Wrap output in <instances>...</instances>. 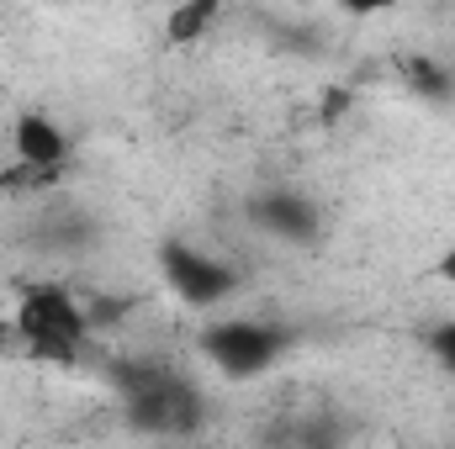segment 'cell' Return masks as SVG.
I'll list each match as a JSON object with an SVG mask.
<instances>
[{"instance_id":"obj_10","label":"cell","mask_w":455,"mask_h":449,"mask_svg":"<svg viewBox=\"0 0 455 449\" xmlns=\"http://www.w3.org/2000/svg\"><path fill=\"white\" fill-rule=\"evenodd\" d=\"M445 275H455V254H451V259H445Z\"/></svg>"},{"instance_id":"obj_2","label":"cell","mask_w":455,"mask_h":449,"mask_svg":"<svg viewBox=\"0 0 455 449\" xmlns=\"http://www.w3.org/2000/svg\"><path fill=\"white\" fill-rule=\"evenodd\" d=\"M202 359L228 375V381H254L270 365H281V354L291 349V334L281 323H259V318H228V323H207L196 338Z\"/></svg>"},{"instance_id":"obj_7","label":"cell","mask_w":455,"mask_h":449,"mask_svg":"<svg viewBox=\"0 0 455 449\" xmlns=\"http://www.w3.org/2000/svg\"><path fill=\"white\" fill-rule=\"evenodd\" d=\"M218 11H223V0H180L175 11H170V43H196L212 21H218Z\"/></svg>"},{"instance_id":"obj_8","label":"cell","mask_w":455,"mask_h":449,"mask_svg":"<svg viewBox=\"0 0 455 449\" xmlns=\"http://www.w3.org/2000/svg\"><path fill=\"white\" fill-rule=\"evenodd\" d=\"M429 354L440 359V370L455 381V318H451V323H440V328L429 334Z\"/></svg>"},{"instance_id":"obj_6","label":"cell","mask_w":455,"mask_h":449,"mask_svg":"<svg viewBox=\"0 0 455 449\" xmlns=\"http://www.w3.org/2000/svg\"><path fill=\"white\" fill-rule=\"evenodd\" d=\"M249 217H254V227H265L281 243H318V232H323L318 207L307 196H297V191H265V196H254Z\"/></svg>"},{"instance_id":"obj_5","label":"cell","mask_w":455,"mask_h":449,"mask_svg":"<svg viewBox=\"0 0 455 449\" xmlns=\"http://www.w3.org/2000/svg\"><path fill=\"white\" fill-rule=\"evenodd\" d=\"M11 154H16L21 169H32V175H53V169L69 164L75 143H69V132H64L48 112H21L16 116V127H11Z\"/></svg>"},{"instance_id":"obj_4","label":"cell","mask_w":455,"mask_h":449,"mask_svg":"<svg viewBox=\"0 0 455 449\" xmlns=\"http://www.w3.org/2000/svg\"><path fill=\"white\" fill-rule=\"evenodd\" d=\"M159 275H164V286L186 307H202V312L223 307L228 296L238 291V270L228 259H218V254L196 248L191 238H164L159 243Z\"/></svg>"},{"instance_id":"obj_3","label":"cell","mask_w":455,"mask_h":449,"mask_svg":"<svg viewBox=\"0 0 455 449\" xmlns=\"http://www.w3.org/2000/svg\"><path fill=\"white\" fill-rule=\"evenodd\" d=\"M122 402H127V418L143 429V434H186L196 423V391L170 375L164 365H138L122 375Z\"/></svg>"},{"instance_id":"obj_1","label":"cell","mask_w":455,"mask_h":449,"mask_svg":"<svg viewBox=\"0 0 455 449\" xmlns=\"http://www.w3.org/2000/svg\"><path fill=\"white\" fill-rule=\"evenodd\" d=\"M91 328H96V318L64 286H32L16 302V334L27 343V354H37V359H59V365L80 359Z\"/></svg>"},{"instance_id":"obj_9","label":"cell","mask_w":455,"mask_h":449,"mask_svg":"<svg viewBox=\"0 0 455 449\" xmlns=\"http://www.w3.org/2000/svg\"><path fill=\"white\" fill-rule=\"evenodd\" d=\"M344 16H381V11H392V5H403V0H334Z\"/></svg>"}]
</instances>
